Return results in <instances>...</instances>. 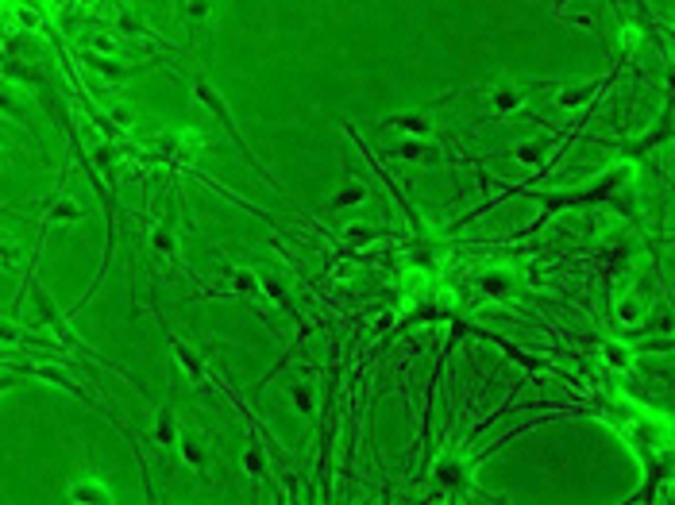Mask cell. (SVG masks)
<instances>
[{
	"mask_svg": "<svg viewBox=\"0 0 675 505\" xmlns=\"http://www.w3.org/2000/svg\"><path fill=\"white\" fill-rule=\"evenodd\" d=\"M178 451H182V463L189 467V471L205 474V463H209V444H205V436H197V432H178Z\"/></svg>",
	"mask_w": 675,
	"mask_h": 505,
	"instance_id": "obj_1",
	"label": "cell"
},
{
	"mask_svg": "<svg viewBox=\"0 0 675 505\" xmlns=\"http://www.w3.org/2000/svg\"><path fill=\"white\" fill-rule=\"evenodd\" d=\"M66 497L70 502H112V490L104 486V482H97V479H74L66 486Z\"/></svg>",
	"mask_w": 675,
	"mask_h": 505,
	"instance_id": "obj_2",
	"label": "cell"
},
{
	"mask_svg": "<svg viewBox=\"0 0 675 505\" xmlns=\"http://www.w3.org/2000/svg\"><path fill=\"white\" fill-rule=\"evenodd\" d=\"M243 471H247L251 479H263V474H267V451H263V444H258L255 436L247 440V447H243Z\"/></svg>",
	"mask_w": 675,
	"mask_h": 505,
	"instance_id": "obj_3",
	"label": "cell"
},
{
	"mask_svg": "<svg viewBox=\"0 0 675 505\" xmlns=\"http://www.w3.org/2000/svg\"><path fill=\"white\" fill-rule=\"evenodd\" d=\"M178 432H182V424H178V417L170 413V409H159V417H155V444H174Z\"/></svg>",
	"mask_w": 675,
	"mask_h": 505,
	"instance_id": "obj_4",
	"label": "cell"
},
{
	"mask_svg": "<svg viewBox=\"0 0 675 505\" xmlns=\"http://www.w3.org/2000/svg\"><path fill=\"white\" fill-rule=\"evenodd\" d=\"M602 359H606L614 371H629V363H633V355H629V348L626 343H614V340H606L602 343Z\"/></svg>",
	"mask_w": 675,
	"mask_h": 505,
	"instance_id": "obj_5",
	"label": "cell"
},
{
	"mask_svg": "<svg viewBox=\"0 0 675 505\" xmlns=\"http://www.w3.org/2000/svg\"><path fill=\"white\" fill-rule=\"evenodd\" d=\"M494 104L502 108V112H513V108L525 104V97L513 89V85H502V89H494Z\"/></svg>",
	"mask_w": 675,
	"mask_h": 505,
	"instance_id": "obj_6",
	"label": "cell"
},
{
	"mask_svg": "<svg viewBox=\"0 0 675 505\" xmlns=\"http://www.w3.org/2000/svg\"><path fill=\"white\" fill-rule=\"evenodd\" d=\"M174 355H178V363H182L185 371L193 374V378H205V363H201V359L193 355L189 348H185V343H174Z\"/></svg>",
	"mask_w": 675,
	"mask_h": 505,
	"instance_id": "obj_7",
	"label": "cell"
},
{
	"mask_svg": "<svg viewBox=\"0 0 675 505\" xmlns=\"http://www.w3.org/2000/svg\"><path fill=\"white\" fill-rule=\"evenodd\" d=\"M178 150H182L185 158H197V150H201V135L193 132V127H185V132L178 135Z\"/></svg>",
	"mask_w": 675,
	"mask_h": 505,
	"instance_id": "obj_8",
	"label": "cell"
},
{
	"mask_svg": "<svg viewBox=\"0 0 675 505\" xmlns=\"http://www.w3.org/2000/svg\"><path fill=\"white\" fill-rule=\"evenodd\" d=\"M293 405H297L301 413L313 417V409H317V405H313V389H309V386H293Z\"/></svg>",
	"mask_w": 675,
	"mask_h": 505,
	"instance_id": "obj_9",
	"label": "cell"
},
{
	"mask_svg": "<svg viewBox=\"0 0 675 505\" xmlns=\"http://www.w3.org/2000/svg\"><path fill=\"white\" fill-rule=\"evenodd\" d=\"M483 286H486L490 293H506V290H509V274H502V270H498V274H486V282H483Z\"/></svg>",
	"mask_w": 675,
	"mask_h": 505,
	"instance_id": "obj_10",
	"label": "cell"
},
{
	"mask_svg": "<svg viewBox=\"0 0 675 505\" xmlns=\"http://www.w3.org/2000/svg\"><path fill=\"white\" fill-rule=\"evenodd\" d=\"M541 155H544V147H541V143H529V147L521 143V147H517V158H521V162H536Z\"/></svg>",
	"mask_w": 675,
	"mask_h": 505,
	"instance_id": "obj_11",
	"label": "cell"
},
{
	"mask_svg": "<svg viewBox=\"0 0 675 505\" xmlns=\"http://www.w3.org/2000/svg\"><path fill=\"white\" fill-rule=\"evenodd\" d=\"M401 155L413 158V162H425V158H428V147H421V143H401Z\"/></svg>",
	"mask_w": 675,
	"mask_h": 505,
	"instance_id": "obj_12",
	"label": "cell"
},
{
	"mask_svg": "<svg viewBox=\"0 0 675 505\" xmlns=\"http://www.w3.org/2000/svg\"><path fill=\"white\" fill-rule=\"evenodd\" d=\"M54 216H59V220H74L77 205H74V201H59V205H54Z\"/></svg>",
	"mask_w": 675,
	"mask_h": 505,
	"instance_id": "obj_13",
	"label": "cell"
},
{
	"mask_svg": "<svg viewBox=\"0 0 675 505\" xmlns=\"http://www.w3.org/2000/svg\"><path fill=\"white\" fill-rule=\"evenodd\" d=\"M16 263V251H12L8 240H0V266H12Z\"/></svg>",
	"mask_w": 675,
	"mask_h": 505,
	"instance_id": "obj_14",
	"label": "cell"
},
{
	"mask_svg": "<svg viewBox=\"0 0 675 505\" xmlns=\"http://www.w3.org/2000/svg\"><path fill=\"white\" fill-rule=\"evenodd\" d=\"M93 47H97V50H104V54H109V50H112V39H109V35H97V39H93Z\"/></svg>",
	"mask_w": 675,
	"mask_h": 505,
	"instance_id": "obj_15",
	"label": "cell"
}]
</instances>
